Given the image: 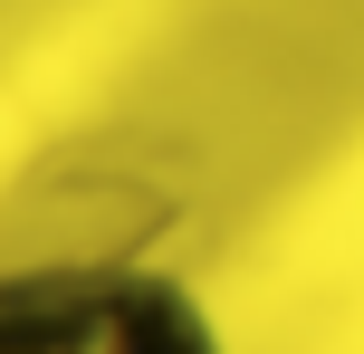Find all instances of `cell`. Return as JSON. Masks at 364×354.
<instances>
[{
    "label": "cell",
    "instance_id": "6da1fadb",
    "mask_svg": "<svg viewBox=\"0 0 364 354\" xmlns=\"http://www.w3.org/2000/svg\"><path fill=\"white\" fill-rule=\"evenodd\" d=\"M0 354H230L211 306L144 259L0 268Z\"/></svg>",
    "mask_w": 364,
    "mask_h": 354
}]
</instances>
